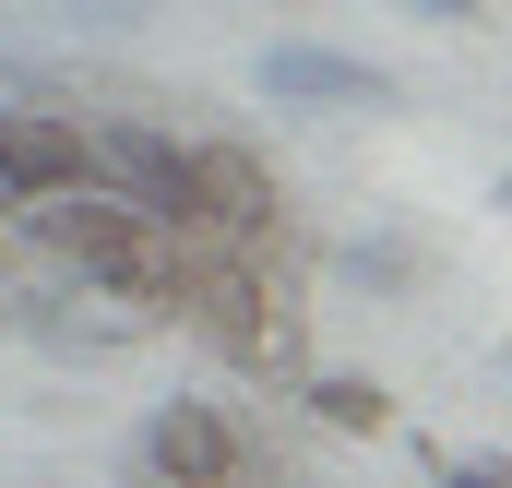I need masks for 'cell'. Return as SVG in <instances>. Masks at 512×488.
Returning a JSON list of instances; mask_svg holds the SVG:
<instances>
[{
  "label": "cell",
  "instance_id": "6da1fadb",
  "mask_svg": "<svg viewBox=\"0 0 512 488\" xmlns=\"http://www.w3.org/2000/svg\"><path fill=\"white\" fill-rule=\"evenodd\" d=\"M0 227H24L60 274H84V286H108V298H167V262H179V239L143 227L120 191H96V179H84V191H48V203H12Z\"/></svg>",
  "mask_w": 512,
  "mask_h": 488
},
{
  "label": "cell",
  "instance_id": "7a4b0ae2",
  "mask_svg": "<svg viewBox=\"0 0 512 488\" xmlns=\"http://www.w3.org/2000/svg\"><path fill=\"white\" fill-rule=\"evenodd\" d=\"M84 155H96V191H120L143 227L203 239V143H179V131L108 108V120H84Z\"/></svg>",
  "mask_w": 512,
  "mask_h": 488
},
{
  "label": "cell",
  "instance_id": "3957f363",
  "mask_svg": "<svg viewBox=\"0 0 512 488\" xmlns=\"http://www.w3.org/2000/svg\"><path fill=\"white\" fill-rule=\"evenodd\" d=\"M131 453H143L155 488H239L251 477L239 417H227V405H191V393H179V405H143V441H131Z\"/></svg>",
  "mask_w": 512,
  "mask_h": 488
},
{
  "label": "cell",
  "instance_id": "277c9868",
  "mask_svg": "<svg viewBox=\"0 0 512 488\" xmlns=\"http://www.w3.org/2000/svg\"><path fill=\"white\" fill-rule=\"evenodd\" d=\"M84 179H96V155H84L72 108H0V215L48 203V191H84Z\"/></svg>",
  "mask_w": 512,
  "mask_h": 488
},
{
  "label": "cell",
  "instance_id": "5b68a950",
  "mask_svg": "<svg viewBox=\"0 0 512 488\" xmlns=\"http://www.w3.org/2000/svg\"><path fill=\"white\" fill-rule=\"evenodd\" d=\"M203 239L215 250H274L286 239V191L251 143H203Z\"/></svg>",
  "mask_w": 512,
  "mask_h": 488
},
{
  "label": "cell",
  "instance_id": "8992f818",
  "mask_svg": "<svg viewBox=\"0 0 512 488\" xmlns=\"http://www.w3.org/2000/svg\"><path fill=\"white\" fill-rule=\"evenodd\" d=\"M262 96L274 108H393V72L346 60V48H310V36H274L262 48Z\"/></svg>",
  "mask_w": 512,
  "mask_h": 488
},
{
  "label": "cell",
  "instance_id": "52a82bcc",
  "mask_svg": "<svg viewBox=\"0 0 512 488\" xmlns=\"http://www.w3.org/2000/svg\"><path fill=\"white\" fill-rule=\"evenodd\" d=\"M310 417H322V429H382L393 393H382V381H358V369H322V381H310Z\"/></svg>",
  "mask_w": 512,
  "mask_h": 488
},
{
  "label": "cell",
  "instance_id": "ba28073f",
  "mask_svg": "<svg viewBox=\"0 0 512 488\" xmlns=\"http://www.w3.org/2000/svg\"><path fill=\"white\" fill-rule=\"evenodd\" d=\"M346 286H417V250L405 239H358L346 250Z\"/></svg>",
  "mask_w": 512,
  "mask_h": 488
},
{
  "label": "cell",
  "instance_id": "9c48e42d",
  "mask_svg": "<svg viewBox=\"0 0 512 488\" xmlns=\"http://www.w3.org/2000/svg\"><path fill=\"white\" fill-rule=\"evenodd\" d=\"M405 12H429V24H477L489 0H405Z\"/></svg>",
  "mask_w": 512,
  "mask_h": 488
},
{
  "label": "cell",
  "instance_id": "30bf717a",
  "mask_svg": "<svg viewBox=\"0 0 512 488\" xmlns=\"http://www.w3.org/2000/svg\"><path fill=\"white\" fill-rule=\"evenodd\" d=\"M60 12H96V24H143V0H60Z\"/></svg>",
  "mask_w": 512,
  "mask_h": 488
},
{
  "label": "cell",
  "instance_id": "8fae6325",
  "mask_svg": "<svg viewBox=\"0 0 512 488\" xmlns=\"http://www.w3.org/2000/svg\"><path fill=\"white\" fill-rule=\"evenodd\" d=\"M453 488H512V477H501V453H477V465H453Z\"/></svg>",
  "mask_w": 512,
  "mask_h": 488
}]
</instances>
